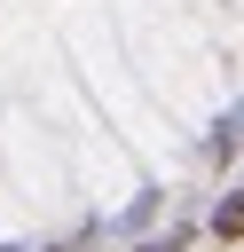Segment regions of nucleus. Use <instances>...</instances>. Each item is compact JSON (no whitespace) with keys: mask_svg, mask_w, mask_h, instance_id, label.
Returning <instances> with one entry per match:
<instances>
[{"mask_svg":"<svg viewBox=\"0 0 244 252\" xmlns=\"http://www.w3.org/2000/svg\"><path fill=\"white\" fill-rule=\"evenodd\" d=\"M213 228H220V236H244V197H236V205H220V220H213Z\"/></svg>","mask_w":244,"mask_h":252,"instance_id":"1","label":"nucleus"}]
</instances>
